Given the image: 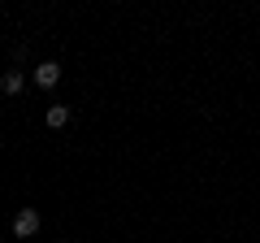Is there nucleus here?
I'll list each match as a JSON object with an SVG mask.
<instances>
[{"label":"nucleus","mask_w":260,"mask_h":243,"mask_svg":"<svg viewBox=\"0 0 260 243\" xmlns=\"http://www.w3.org/2000/svg\"><path fill=\"white\" fill-rule=\"evenodd\" d=\"M44 122H48V126H52V131H61L65 122H70V109H65V104H52V109L44 113Z\"/></svg>","instance_id":"obj_4"},{"label":"nucleus","mask_w":260,"mask_h":243,"mask_svg":"<svg viewBox=\"0 0 260 243\" xmlns=\"http://www.w3.org/2000/svg\"><path fill=\"white\" fill-rule=\"evenodd\" d=\"M30 78H35V87H44V92H48V87L61 83V66H56V61H39V66L30 70Z\"/></svg>","instance_id":"obj_2"},{"label":"nucleus","mask_w":260,"mask_h":243,"mask_svg":"<svg viewBox=\"0 0 260 243\" xmlns=\"http://www.w3.org/2000/svg\"><path fill=\"white\" fill-rule=\"evenodd\" d=\"M13 234H18V239L39 234V208H18V217H13Z\"/></svg>","instance_id":"obj_1"},{"label":"nucleus","mask_w":260,"mask_h":243,"mask_svg":"<svg viewBox=\"0 0 260 243\" xmlns=\"http://www.w3.org/2000/svg\"><path fill=\"white\" fill-rule=\"evenodd\" d=\"M56 243H70V239H56Z\"/></svg>","instance_id":"obj_5"},{"label":"nucleus","mask_w":260,"mask_h":243,"mask_svg":"<svg viewBox=\"0 0 260 243\" xmlns=\"http://www.w3.org/2000/svg\"><path fill=\"white\" fill-rule=\"evenodd\" d=\"M22 87H26V74H22V70H5V74H0V92L5 96H18Z\"/></svg>","instance_id":"obj_3"}]
</instances>
